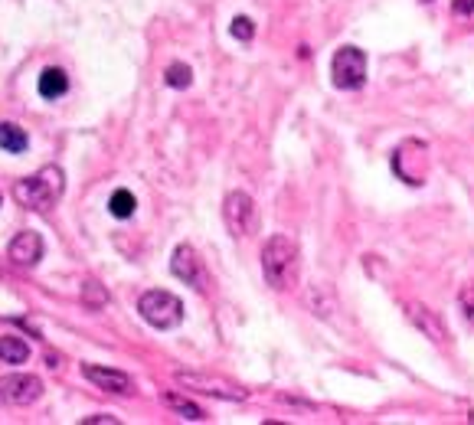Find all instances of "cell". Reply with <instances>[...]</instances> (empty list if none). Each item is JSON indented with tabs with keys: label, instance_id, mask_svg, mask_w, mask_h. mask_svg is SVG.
Here are the masks:
<instances>
[{
	"label": "cell",
	"instance_id": "5",
	"mask_svg": "<svg viewBox=\"0 0 474 425\" xmlns=\"http://www.w3.org/2000/svg\"><path fill=\"white\" fill-rule=\"evenodd\" d=\"M331 76H334V85L343 89V92L363 89V82H367V53L357 46H341L334 53Z\"/></svg>",
	"mask_w": 474,
	"mask_h": 425
},
{
	"label": "cell",
	"instance_id": "21",
	"mask_svg": "<svg viewBox=\"0 0 474 425\" xmlns=\"http://www.w3.org/2000/svg\"><path fill=\"white\" fill-rule=\"evenodd\" d=\"M82 301H86L92 311H98V308L108 301V294L102 292V285H98V282H86V285H82Z\"/></svg>",
	"mask_w": 474,
	"mask_h": 425
},
{
	"label": "cell",
	"instance_id": "7",
	"mask_svg": "<svg viewBox=\"0 0 474 425\" xmlns=\"http://www.w3.org/2000/svg\"><path fill=\"white\" fill-rule=\"evenodd\" d=\"M173 379L183 389H197L203 396H216V399H226V403H242L249 396L242 386H236V383H229L223 377H209V373H183V370H177Z\"/></svg>",
	"mask_w": 474,
	"mask_h": 425
},
{
	"label": "cell",
	"instance_id": "18",
	"mask_svg": "<svg viewBox=\"0 0 474 425\" xmlns=\"http://www.w3.org/2000/svg\"><path fill=\"white\" fill-rule=\"evenodd\" d=\"M164 82L171 85V89H190V85H193V69H190L187 63H171Z\"/></svg>",
	"mask_w": 474,
	"mask_h": 425
},
{
	"label": "cell",
	"instance_id": "6",
	"mask_svg": "<svg viewBox=\"0 0 474 425\" xmlns=\"http://www.w3.org/2000/svg\"><path fill=\"white\" fill-rule=\"evenodd\" d=\"M223 219H226V229L236 239H249L256 233V223H258L256 200L249 197L246 190H232V193L223 200Z\"/></svg>",
	"mask_w": 474,
	"mask_h": 425
},
{
	"label": "cell",
	"instance_id": "25",
	"mask_svg": "<svg viewBox=\"0 0 474 425\" xmlns=\"http://www.w3.org/2000/svg\"><path fill=\"white\" fill-rule=\"evenodd\" d=\"M426 4H432V0H426Z\"/></svg>",
	"mask_w": 474,
	"mask_h": 425
},
{
	"label": "cell",
	"instance_id": "16",
	"mask_svg": "<svg viewBox=\"0 0 474 425\" xmlns=\"http://www.w3.org/2000/svg\"><path fill=\"white\" fill-rule=\"evenodd\" d=\"M0 360H4V363H27L29 360V344L23 337L4 334V337H0Z\"/></svg>",
	"mask_w": 474,
	"mask_h": 425
},
{
	"label": "cell",
	"instance_id": "13",
	"mask_svg": "<svg viewBox=\"0 0 474 425\" xmlns=\"http://www.w3.org/2000/svg\"><path fill=\"white\" fill-rule=\"evenodd\" d=\"M161 403H164L167 409H173V412H177L180 419H190V422H203V419H206V412H203L197 403H190L187 396H180V393H164Z\"/></svg>",
	"mask_w": 474,
	"mask_h": 425
},
{
	"label": "cell",
	"instance_id": "20",
	"mask_svg": "<svg viewBox=\"0 0 474 425\" xmlns=\"http://www.w3.org/2000/svg\"><path fill=\"white\" fill-rule=\"evenodd\" d=\"M458 311H461L468 327H474V282L465 285V288L458 292Z\"/></svg>",
	"mask_w": 474,
	"mask_h": 425
},
{
	"label": "cell",
	"instance_id": "23",
	"mask_svg": "<svg viewBox=\"0 0 474 425\" xmlns=\"http://www.w3.org/2000/svg\"><path fill=\"white\" fill-rule=\"evenodd\" d=\"M452 7H455V13H461V17H468V13H474V0H455Z\"/></svg>",
	"mask_w": 474,
	"mask_h": 425
},
{
	"label": "cell",
	"instance_id": "17",
	"mask_svg": "<svg viewBox=\"0 0 474 425\" xmlns=\"http://www.w3.org/2000/svg\"><path fill=\"white\" fill-rule=\"evenodd\" d=\"M308 304H311V311L317 314V318H331V314L337 311L334 292L327 288V285H317V288H311V292H308Z\"/></svg>",
	"mask_w": 474,
	"mask_h": 425
},
{
	"label": "cell",
	"instance_id": "11",
	"mask_svg": "<svg viewBox=\"0 0 474 425\" xmlns=\"http://www.w3.org/2000/svg\"><path fill=\"white\" fill-rule=\"evenodd\" d=\"M82 377L88 383H95L98 389H108V393H118V396H131L134 393V379L121 370H108V367H98V363H86L82 367Z\"/></svg>",
	"mask_w": 474,
	"mask_h": 425
},
{
	"label": "cell",
	"instance_id": "26",
	"mask_svg": "<svg viewBox=\"0 0 474 425\" xmlns=\"http://www.w3.org/2000/svg\"><path fill=\"white\" fill-rule=\"evenodd\" d=\"M0 203H4V197H0Z\"/></svg>",
	"mask_w": 474,
	"mask_h": 425
},
{
	"label": "cell",
	"instance_id": "22",
	"mask_svg": "<svg viewBox=\"0 0 474 425\" xmlns=\"http://www.w3.org/2000/svg\"><path fill=\"white\" fill-rule=\"evenodd\" d=\"M229 33L239 39V43H252V37H256V23L249 17H236L232 20V27H229Z\"/></svg>",
	"mask_w": 474,
	"mask_h": 425
},
{
	"label": "cell",
	"instance_id": "14",
	"mask_svg": "<svg viewBox=\"0 0 474 425\" xmlns=\"http://www.w3.org/2000/svg\"><path fill=\"white\" fill-rule=\"evenodd\" d=\"M66 89H69V79L62 69L56 66L43 69V76H39V95L43 98H59V95H66Z\"/></svg>",
	"mask_w": 474,
	"mask_h": 425
},
{
	"label": "cell",
	"instance_id": "2",
	"mask_svg": "<svg viewBox=\"0 0 474 425\" xmlns=\"http://www.w3.org/2000/svg\"><path fill=\"white\" fill-rule=\"evenodd\" d=\"M62 190H66V174H62V167L46 164V167H39L33 177H23L13 183V200H17L20 207L46 213V209H53L59 200H62Z\"/></svg>",
	"mask_w": 474,
	"mask_h": 425
},
{
	"label": "cell",
	"instance_id": "3",
	"mask_svg": "<svg viewBox=\"0 0 474 425\" xmlns=\"http://www.w3.org/2000/svg\"><path fill=\"white\" fill-rule=\"evenodd\" d=\"M138 314L157 331H171L183 321V301L167 288H151L138 298Z\"/></svg>",
	"mask_w": 474,
	"mask_h": 425
},
{
	"label": "cell",
	"instance_id": "19",
	"mask_svg": "<svg viewBox=\"0 0 474 425\" xmlns=\"http://www.w3.org/2000/svg\"><path fill=\"white\" fill-rule=\"evenodd\" d=\"M134 193H128V190H114V197H112V203H108V209H112V216H118V219H128V216H134Z\"/></svg>",
	"mask_w": 474,
	"mask_h": 425
},
{
	"label": "cell",
	"instance_id": "9",
	"mask_svg": "<svg viewBox=\"0 0 474 425\" xmlns=\"http://www.w3.org/2000/svg\"><path fill=\"white\" fill-rule=\"evenodd\" d=\"M171 272L187 282L190 288H197L199 294L206 292V272H203V262H199L197 249L190 246V242H180V246L173 249V259H171Z\"/></svg>",
	"mask_w": 474,
	"mask_h": 425
},
{
	"label": "cell",
	"instance_id": "24",
	"mask_svg": "<svg viewBox=\"0 0 474 425\" xmlns=\"http://www.w3.org/2000/svg\"><path fill=\"white\" fill-rule=\"evenodd\" d=\"M105 422L114 425L118 419H114V416H88V419H86V425H105Z\"/></svg>",
	"mask_w": 474,
	"mask_h": 425
},
{
	"label": "cell",
	"instance_id": "10",
	"mask_svg": "<svg viewBox=\"0 0 474 425\" xmlns=\"http://www.w3.org/2000/svg\"><path fill=\"white\" fill-rule=\"evenodd\" d=\"M406 318H409V324H412L422 337L432 340V344H438V347L448 344L445 324H442V318H438L432 308H426V304H419V301H406Z\"/></svg>",
	"mask_w": 474,
	"mask_h": 425
},
{
	"label": "cell",
	"instance_id": "12",
	"mask_svg": "<svg viewBox=\"0 0 474 425\" xmlns=\"http://www.w3.org/2000/svg\"><path fill=\"white\" fill-rule=\"evenodd\" d=\"M10 262L13 265H23V268H33V265L43 259V239H39V233H33V229H27V233H17L13 236V242H10L7 249Z\"/></svg>",
	"mask_w": 474,
	"mask_h": 425
},
{
	"label": "cell",
	"instance_id": "4",
	"mask_svg": "<svg viewBox=\"0 0 474 425\" xmlns=\"http://www.w3.org/2000/svg\"><path fill=\"white\" fill-rule=\"evenodd\" d=\"M393 170L409 187H422L428 177V148L422 141H402L393 151Z\"/></svg>",
	"mask_w": 474,
	"mask_h": 425
},
{
	"label": "cell",
	"instance_id": "1",
	"mask_svg": "<svg viewBox=\"0 0 474 425\" xmlns=\"http://www.w3.org/2000/svg\"><path fill=\"white\" fill-rule=\"evenodd\" d=\"M262 275L265 285L275 292H291L301 278V249L291 236H272L262 246Z\"/></svg>",
	"mask_w": 474,
	"mask_h": 425
},
{
	"label": "cell",
	"instance_id": "15",
	"mask_svg": "<svg viewBox=\"0 0 474 425\" xmlns=\"http://www.w3.org/2000/svg\"><path fill=\"white\" fill-rule=\"evenodd\" d=\"M27 144H29V138L20 124H13V122L0 124V148H4L7 154H23L27 151Z\"/></svg>",
	"mask_w": 474,
	"mask_h": 425
},
{
	"label": "cell",
	"instance_id": "8",
	"mask_svg": "<svg viewBox=\"0 0 474 425\" xmlns=\"http://www.w3.org/2000/svg\"><path fill=\"white\" fill-rule=\"evenodd\" d=\"M43 396V379L33 373H7L0 377V403L7 406H29Z\"/></svg>",
	"mask_w": 474,
	"mask_h": 425
}]
</instances>
